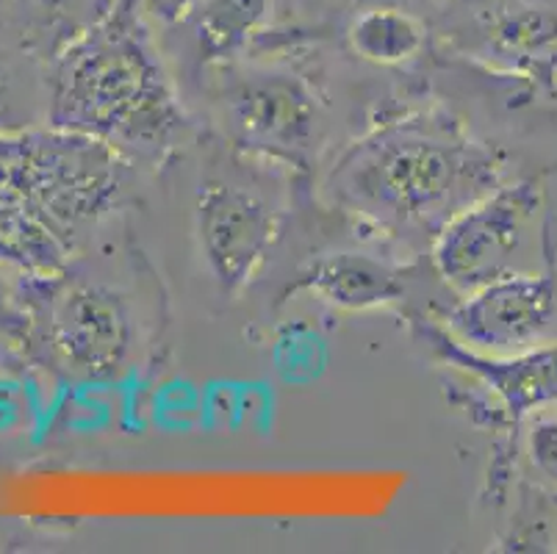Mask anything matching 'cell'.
Returning <instances> with one entry per match:
<instances>
[{
    "instance_id": "1",
    "label": "cell",
    "mask_w": 557,
    "mask_h": 554,
    "mask_svg": "<svg viewBox=\"0 0 557 554\" xmlns=\"http://www.w3.org/2000/svg\"><path fill=\"white\" fill-rule=\"evenodd\" d=\"M510 181V156L447 114L380 122L338 156L327 200L394 238L433 244L453 217Z\"/></svg>"
},
{
    "instance_id": "2",
    "label": "cell",
    "mask_w": 557,
    "mask_h": 554,
    "mask_svg": "<svg viewBox=\"0 0 557 554\" xmlns=\"http://www.w3.org/2000/svg\"><path fill=\"white\" fill-rule=\"evenodd\" d=\"M148 20L141 0H116L67 53L59 95L64 125L128 159H164L189 134Z\"/></svg>"
},
{
    "instance_id": "3",
    "label": "cell",
    "mask_w": 557,
    "mask_h": 554,
    "mask_svg": "<svg viewBox=\"0 0 557 554\" xmlns=\"http://www.w3.org/2000/svg\"><path fill=\"white\" fill-rule=\"evenodd\" d=\"M546 208V172L510 177L499 189L480 197L453 217L430 244V258L447 286L469 294L519 272H535L527 256L535 236H546L541 222Z\"/></svg>"
},
{
    "instance_id": "4",
    "label": "cell",
    "mask_w": 557,
    "mask_h": 554,
    "mask_svg": "<svg viewBox=\"0 0 557 554\" xmlns=\"http://www.w3.org/2000/svg\"><path fill=\"white\" fill-rule=\"evenodd\" d=\"M220 109L233 147L295 170H308L325 131L322 100L292 70L256 67L231 75Z\"/></svg>"
},
{
    "instance_id": "5",
    "label": "cell",
    "mask_w": 557,
    "mask_h": 554,
    "mask_svg": "<svg viewBox=\"0 0 557 554\" xmlns=\"http://www.w3.org/2000/svg\"><path fill=\"white\" fill-rule=\"evenodd\" d=\"M281 211L242 183L209 177L197 192V247L206 272L227 297L245 292L261 274L281 238Z\"/></svg>"
},
{
    "instance_id": "6",
    "label": "cell",
    "mask_w": 557,
    "mask_h": 554,
    "mask_svg": "<svg viewBox=\"0 0 557 554\" xmlns=\"http://www.w3.org/2000/svg\"><path fill=\"white\" fill-rule=\"evenodd\" d=\"M557 319V269L519 272L463 294L442 328L483 355H513L546 342Z\"/></svg>"
},
{
    "instance_id": "7",
    "label": "cell",
    "mask_w": 557,
    "mask_h": 554,
    "mask_svg": "<svg viewBox=\"0 0 557 554\" xmlns=\"http://www.w3.org/2000/svg\"><path fill=\"white\" fill-rule=\"evenodd\" d=\"M419 342L458 372L478 380L496 399L503 419L519 427L539 410L557 405V344H535L513 355H483L463 347L442 324L413 319Z\"/></svg>"
},
{
    "instance_id": "8",
    "label": "cell",
    "mask_w": 557,
    "mask_h": 554,
    "mask_svg": "<svg viewBox=\"0 0 557 554\" xmlns=\"http://www.w3.org/2000/svg\"><path fill=\"white\" fill-rule=\"evenodd\" d=\"M453 39L478 67L510 73L557 48V0H469Z\"/></svg>"
},
{
    "instance_id": "9",
    "label": "cell",
    "mask_w": 557,
    "mask_h": 554,
    "mask_svg": "<svg viewBox=\"0 0 557 554\" xmlns=\"http://www.w3.org/2000/svg\"><path fill=\"white\" fill-rule=\"evenodd\" d=\"M62 347L86 380L123 378L136 349L128 303L103 286L75 288L62 311Z\"/></svg>"
},
{
    "instance_id": "10",
    "label": "cell",
    "mask_w": 557,
    "mask_h": 554,
    "mask_svg": "<svg viewBox=\"0 0 557 554\" xmlns=\"http://www.w3.org/2000/svg\"><path fill=\"white\" fill-rule=\"evenodd\" d=\"M292 292H306L338 311L363 313L399 305L408 294L405 269L369 253H331L297 274Z\"/></svg>"
},
{
    "instance_id": "11",
    "label": "cell",
    "mask_w": 557,
    "mask_h": 554,
    "mask_svg": "<svg viewBox=\"0 0 557 554\" xmlns=\"http://www.w3.org/2000/svg\"><path fill=\"white\" fill-rule=\"evenodd\" d=\"M272 0H197L181 23L189 25L195 53L202 64L236 59L270 17Z\"/></svg>"
},
{
    "instance_id": "12",
    "label": "cell",
    "mask_w": 557,
    "mask_h": 554,
    "mask_svg": "<svg viewBox=\"0 0 557 554\" xmlns=\"http://www.w3.org/2000/svg\"><path fill=\"white\" fill-rule=\"evenodd\" d=\"M349 50L377 67H399L428 48V28L419 17L397 7H372L352 17L347 28Z\"/></svg>"
},
{
    "instance_id": "13",
    "label": "cell",
    "mask_w": 557,
    "mask_h": 554,
    "mask_svg": "<svg viewBox=\"0 0 557 554\" xmlns=\"http://www.w3.org/2000/svg\"><path fill=\"white\" fill-rule=\"evenodd\" d=\"M483 70L496 86L505 89V103L513 111L535 114V120L552 122L557 128V48L535 56L521 67L510 73H496V70Z\"/></svg>"
},
{
    "instance_id": "14",
    "label": "cell",
    "mask_w": 557,
    "mask_h": 554,
    "mask_svg": "<svg viewBox=\"0 0 557 554\" xmlns=\"http://www.w3.org/2000/svg\"><path fill=\"white\" fill-rule=\"evenodd\" d=\"M527 455L539 475L557 482V416L535 414L527 427Z\"/></svg>"
},
{
    "instance_id": "15",
    "label": "cell",
    "mask_w": 557,
    "mask_h": 554,
    "mask_svg": "<svg viewBox=\"0 0 557 554\" xmlns=\"http://www.w3.org/2000/svg\"><path fill=\"white\" fill-rule=\"evenodd\" d=\"M197 0H141V9L161 25H178L191 12Z\"/></svg>"
}]
</instances>
